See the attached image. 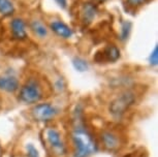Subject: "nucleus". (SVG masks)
I'll return each mask as SVG.
<instances>
[{
  "instance_id": "nucleus-1",
  "label": "nucleus",
  "mask_w": 158,
  "mask_h": 157,
  "mask_svg": "<svg viewBox=\"0 0 158 157\" xmlns=\"http://www.w3.org/2000/svg\"><path fill=\"white\" fill-rule=\"evenodd\" d=\"M73 140L76 148L74 157H88L96 151V145L93 138L82 127L76 128L73 134Z\"/></svg>"
},
{
  "instance_id": "nucleus-2",
  "label": "nucleus",
  "mask_w": 158,
  "mask_h": 157,
  "mask_svg": "<svg viewBox=\"0 0 158 157\" xmlns=\"http://www.w3.org/2000/svg\"><path fill=\"white\" fill-rule=\"evenodd\" d=\"M41 98L40 89L34 81H29L27 84L24 85L20 92V99L26 103L37 102Z\"/></svg>"
},
{
  "instance_id": "nucleus-3",
  "label": "nucleus",
  "mask_w": 158,
  "mask_h": 157,
  "mask_svg": "<svg viewBox=\"0 0 158 157\" xmlns=\"http://www.w3.org/2000/svg\"><path fill=\"white\" fill-rule=\"evenodd\" d=\"M135 101V96L132 93L130 92H125L121 94L118 98H116L114 101L110 105V111L113 115L116 116H121L122 114H124L126 112V109L132 105V102Z\"/></svg>"
},
{
  "instance_id": "nucleus-4",
  "label": "nucleus",
  "mask_w": 158,
  "mask_h": 157,
  "mask_svg": "<svg viewBox=\"0 0 158 157\" xmlns=\"http://www.w3.org/2000/svg\"><path fill=\"white\" fill-rule=\"evenodd\" d=\"M32 114L38 121H48L55 117V115L57 114V109L49 103H41L32 109Z\"/></svg>"
},
{
  "instance_id": "nucleus-5",
  "label": "nucleus",
  "mask_w": 158,
  "mask_h": 157,
  "mask_svg": "<svg viewBox=\"0 0 158 157\" xmlns=\"http://www.w3.org/2000/svg\"><path fill=\"white\" fill-rule=\"evenodd\" d=\"M120 57V51L114 44H108L100 53H97L95 56V60L97 62L108 61L114 62Z\"/></svg>"
},
{
  "instance_id": "nucleus-6",
  "label": "nucleus",
  "mask_w": 158,
  "mask_h": 157,
  "mask_svg": "<svg viewBox=\"0 0 158 157\" xmlns=\"http://www.w3.org/2000/svg\"><path fill=\"white\" fill-rule=\"evenodd\" d=\"M47 137L49 140L51 146H52L53 150L58 154H63L65 152V148L64 145L62 143L60 134L57 130L55 129H49L47 132Z\"/></svg>"
},
{
  "instance_id": "nucleus-7",
  "label": "nucleus",
  "mask_w": 158,
  "mask_h": 157,
  "mask_svg": "<svg viewBox=\"0 0 158 157\" xmlns=\"http://www.w3.org/2000/svg\"><path fill=\"white\" fill-rule=\"evenodd\" d=\"M97 14V8L94 4L92 3H85L83 5L81 10V16L83 23L86 25L90 24V23L95 19Z\"/></svg>"
},
{
  "instance_id": "nucleus-8",
  "label": "nucleus",
  "mask_w": 158,
  "mask_h": 157,
  "mask_svg": "<svg viewBox=\"0 0 158 157\" xmlns=\"http://www.w3.org/2000/svg\"><path fill=\"white\" fill-rule=\"evenodd\" d=\"M19 88V82L15 76H2L0 78V89L6 92H14Z\"/></svg>"
},
{
  "instance_id": "nucleus-9",
  "label": "nucleus",
  "mask_w": 158,
  "mask_h": 157,
  "mask_svg": "<svg viewBox=\"0 0 158 157\" xmlns=\"http://www.w3.org/2000/svg\"><path fill=\"white\" fill-rule=\"evenodd\" d=\"M101 141H102L104 147L109 150H115L119 147L118 138L112 132H103L101 135Z\"/></svg>"
},
{
  "instance_id": "nucleus-10",
  "label": "nucleus",
  "mask_w": 158,
  "mask_h": 157,
  "mask_svg": "<svg viewBox=\"0 0 158 157\" xmlns=\"http://www.w3.org/2000/svg\"><path fill=\"white\" fill-rule=\"evenodd\" d=\"M51 28L54 30L56 33H57L59 36L61 37H64V38H67V37H70L73 35V31L71 29L64 24V23H61V22H58V21H55L51 24Z\"/></svg>"
},
{
  "instance_id": "nucleus-11",
  "label": "nucleus",
  "mask_w": 158,
  "mask_h": 157,
  "mask_svg": "<svg viewBox=\"0 0 158 157\" xmlns=\"http://www.w3.org/2000/svg\"><path fill=\"white\" fill-rule=\"evenodd\" d=\"M11 30H13L14 36L18 39H24L26 37V30H25V24L22 20L16 19L11 23Z\"/></svg>"
},
{
  "instance_id": "nucleus-12",
  "label": "nucleus",
  "mask_w": 158,
  "mask_h": 157,
  "mask_svg": "<svg viewBox=\"0 0 158 157\" xmlns=\"http://www.w3.org/2000/svg\"><path fill=\"white\" fill-rule=\"evenodd\" d=\"M31 29L37 36L40 37H44L48 34L47 28L44 27V25L43 23H40V21H33L31 23Z\"/></svg>"
},
{
  "instance_id": "nucleus-13",
  "label": "nucleus",
  "mask_w": 158,
  "mask_h": 157,
  "mask_svg": "<svg viewBox=\"0 0 158 157\" xmlns=\"http://www.w3.org/2000/svg\"><path fill=\"white\" fill-rule=\"evenodd\" d=\"M14 11V5L10 0H0V14L10 16Z\"/></svg>"
},
{
  "instance_id": "nucleus-14",
  "label": "nucleus",
  "mask_w": 158,
  "mask_h": 157,
  "mask_svg": "<svg viewBox=\"0 0 158 157\" xmlns=\"http://www.w3.org/2000/svg\"><path fill=\"white\" fill-rule=\"evenodd\" d=\"M73 65L74 67L79 70V72H85L88 68V64L85 60H83L81 58H76L73 60Z\"/></svg>"
},
{
  "instance_id": "nucleus-15",
  "label": "nucleus",
  "mask_w": 158,
  "mask_h": 157,
  "mask_svg": "<svg viewBox=\"0 0 158 157\" xmlns=\"http://www.w3.org/2000/svg\"><path fill=\"white\" fill-rule=\"evenodd\" d=\"M130 27H131V25H130V23H124L123 26H122V39H124V38H126L128 36V33H129V30H130Z\"/></svg>"
},
{
  "instance_id": "nucleus-16",
  "label": "nucleus",
  "mask_w": 158,
  "mask_h": 157,
  "mask_svg": "<svg viewBox=\"0 0 158 157\" xmlns=\"http://www.w3.org/2000/svg\"><path fill=\"white\" fill-rule=\"evenodd\" d=\"M150 62H151V64H153V65L157 64V62H158V49H157V47H155L153 53H152L151 56H150Z\"/></svg>"
},
{
  "instance_id": "nucleus-17",
  "label": "nucleus",
  "mask_w": 158,
  "mask_h": 157,
  "mask_svg": "<svg viewBox=\"0 0 158 157\" xmlns=\"http://www.w3.org/2000/svg\"><path fill=\"white\" fill-rule=\"evenodd\" d=\"M27 150H28V156L29 157H40L37 150L35 149V148L32 146V145H28V146H27Z\"/></svg>"
},
{
  "instance_id": "nucleus-18",
  "label": "nucleus",
  "mask_w": 158,
  "mask_h": 157,
  "mask_svg": "<svg viewBox=\"0 0 158 157\" xmlns=\"http://www.w3.org/2000/svg\"><path fill=\"white\" fill-rule=\"evenodd\" d=\"M147 0H128V3L131 6H139V5H143Z\"/></svg>"
},
{
  "instance_id": "nucleus-19",
  "label": "nucleus",
  "mask_w": 158,
  "mask_h": 157,
  "mask_svg": "<svg viewBox=\"0 0 158 157\" xmlns=\"http://www.w3.org/2000/svg\"><path fill=\"white\" fill-rule=\"evenodd\" d=\"M55 1L62 7H65V5H66V0H55Z\"/></svg>"
},
{
  "instance_id": "nucleus-20",
  "label": "nucleus",
  "mask_w": 158,
  "mask_h": 157,
  "mask_svg": "<svg viewBox=\"0 0 158 157\" xmlns=\"http://www.w3.org/2000/svg\"><path fill=\"white\" fill-rule=\"evenodd\" d=\"M95 1H97V2H103V1H106V0H95Z\"/></svg>"
}]
</instances>
